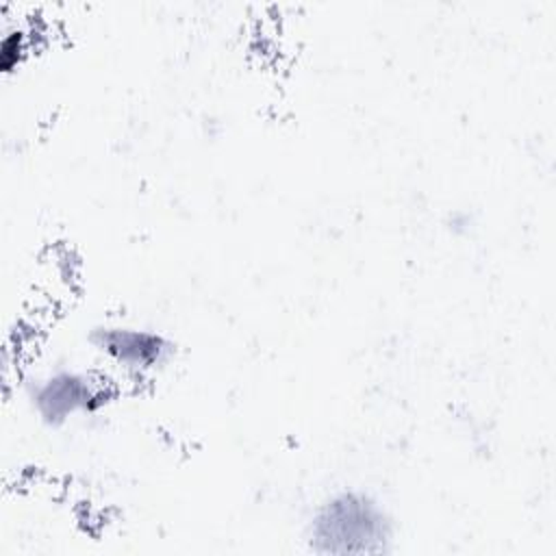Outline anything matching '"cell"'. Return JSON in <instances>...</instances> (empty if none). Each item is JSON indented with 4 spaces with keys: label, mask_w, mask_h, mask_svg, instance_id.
<instances>
[{
    "label": "cell",
    "mask_w": 556,
    "mask_h": 556,
    "mask_svg": "<svg viewBox=\"0 0 556 556\" xmlns=\"http://www.w3.org/2000/svg\"><path fill=\"white\" fill-rule=\"evenodd\" d=\"M304 541L313 554L324 556L387 554L395 541V521L380 497L345 486L324 495L311 508Z\"/></svg>",
    "instance_id": "cell-1"
},
{
    "label": "cell",
    "mask_w": 556,
    "mask_h": 556,
    "mask_svg": "<svg viewBox=\"0 0 556 556\" xmlns=\"http://www.w3.org/2000/svg\"><path fill=\"white\" fill-rule=\"evenodd\" d=\"M30 413L46 428H65L76 419L98 415L109 402L104 384L78 365H50L26 382Z\"/></svg>",
    "instance_id": "cell-2"
},
{
    "label": "cell",
    "mask_w": 556,
    "mask_h": 556,
    "mask_svg": "<svg viewBox=\"0 0 556 556\" xmlns=\"http://www.w3.org/2000/svg\"><path fill=\"white\" fill-rule=\"evenodd\" d=\"M87 341L104 363L132 376L159 371L176 356L169 334L132 321H100L91 326Z\"/></svg>",
    "instance_id": "cell-3"
},
{
    "label": "cell",
    "mask_w": 556,
    "mask_h": 556,
    "mask_svg": "<svg viewBox=\"0 0 556 556\" xmlns=\"http://www.w3.org/2000/svg\"><path fill=\"white\" fill-rule=\"evenodd\" d=\"M17 50H20L17 30H7L2 37V43H0V63H2L4 72H9L17 63V54H20Z\"/></svg>",
    "instance_id": "cell-4"
}]
</instances>
